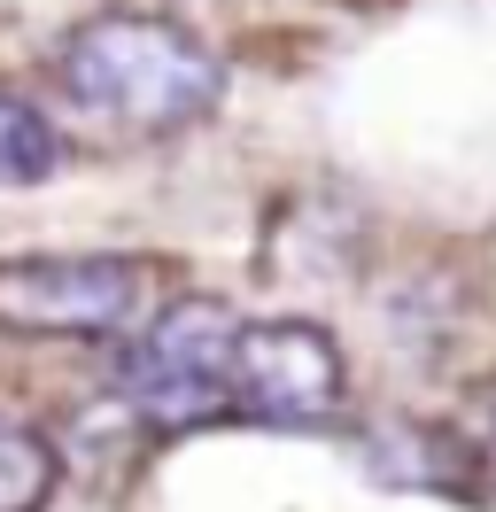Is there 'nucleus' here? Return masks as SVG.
<instances>
[{"label": "nucleus", "instance_id": "1a4fd4ad", "mask_svg": "<svg viewBox=\"0 0 496 512\" xmlns=\"http://www.w3.org/2000/svg\"><path fill=\"white\" fill-rule=\"evenodd\" d=\"M349 8H372V0H349Z\"/></svg>", "mask_w": 496, "mask_h": 512}, {"label": "nucleus", "instance_id": "423d86ee", "mask_svg": "<svg viewBox=\"0 0 496 512\" xmlns=\"http://www.w3.org/2000/svg\"><path fill=\"white\" fill-rule=\"evenodd\" d=\"M62 171V125L0 78V187H47Z\"/></svg>", "mask_w": 496, "mask_h": 512}, {"label": "nucleus", "instance_id": "0eeeda50", "mask_svg": "<svg viewBox=\"0 0 496 512\" xmlns=\"http://www.w3.org/2000/svg\"><path fill=\"white\" fill-rule=\"evenodd\" d=\"M55 481H62L55 443L24 419H0V512H47Z\"/></svg>", "mask_w": 496, "mask_h": 512}, {"label": "nucleus", "instance_id": "20e7f679", "mask_svg": "<svg viewBox=\"0 0 496 512\" xmlns=\"http://www.w3.org/2000/svg\"><path fill=\"white\" fill-rule=\"evenodd\" d=\"M349 412V365L318 319H241L233 419L256 427H334Z\"/></svg>", "mask_w": 496, "mask_h": 512}, {"label": "nucleus", "instance_id": "7ed1b4c3", "mask_svg": "<svg viewBox=\"0 0 496 512\" xmlns=\"http://www.w3.org/2000/svg\"><path fill=\"white\" fill-rule=\"evenodd\" d=\"M163 264L124 249H24L0 256V334L16 342H101L155 311Z\"/></svg>", "mask_w": 496, "mask_h": 512}, {"label": "nucleus", "instance_id": "39448f33", "mask_svg": "<svg viewBox=\"0 0 496 512\" xmlns=\"http://www.w3.org/2000/svg\"><path fill=\"white\" fill-rule=\"evenodd\" d=\"M365 466L380 481L434 489V497H473L481 489V450L465 443L458 427H434V419H388V427H372Z\"/></svg>", "mask_w": 496, "mask_h": 512}, {"label": "nucleus", "instance_id": "6e6552de", "mask_svg": "<svg viewBox=\"0 0 496 512\" xmlns=\"http://www.w3.org/2000/svg\"><path fill=\"white\" fill-rule=\"evenodd\" d=\"M489 450H496V412H489Z\"/></svg>", "mask_w": 496, "mask_h": 512}, {"label": "nucleus", "instance_id": "f257e3e1", "mask_svg": "<svg viewBox=\"0 0 496 512\" xmlns=\"http://www.w3.org/2000/svg\"><path fill=\"white\" fill-rule=\"evenodd\" d=\"M55 86L78 117L124 132V140H171L225 101V63L179 16L109 8L55 47Z\"/></svg>", "mask_w": 496, "mask_h": 512}, {"label": "nucleus", "instance_id": "f03ea898", "mask_svg": "<svg viewBox=\"0 0 496 512\" xmlns=\"http://www.w3.org/2000/svg\"><path fill=\"white\" fill-rule=\"evenodd\" d=\"M233 342L241 311L210 295H179L132 326L117 350V404L155 435H194L210 419H233Z\"/></svg>", "mask_w": 496, "mask_h": 512}]
</instances>
